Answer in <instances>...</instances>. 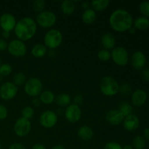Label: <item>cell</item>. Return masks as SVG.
<instances>
[{
  "instance_id": "1",
  "label": "cell",
  "mask_w": 149,
  "mask_h": 149,
  "mask_svg": "<svg viewBox=\"0 0 149 149\" xmlns=\"http://www.w3.org/2000/svg\"><path fill=\"white\" fill-rule=\"evenodd\" d=\"M109 24L116 32L127 31L133 25V19L130 13L124 9H117L111 14Z\"/></svg>"
},
{
  "instance_id": "2",
  "label": "cell",
  "mask_w": 149,
  "mask_h": 149,
  "mask_svg": "<svg viewBox=\"0 0 149 149\" xmlns=\"http://www.w3.org/2000/svg\"><path fill=\"white\" fill-rule=\"evenodd\" d=\"M37 31V24L33 18L24 17L18 20L15 27V34L17 39L22 42H26L31 39L35 36Z\"/></svg>"
},
{
  "instance_id": "3",
  "label": "cell",
  "mask_w": 149,
  "mask_h": 149,
  "mask_svg": "<svg viewBox=\"0 0 149 149\" xmlns=\"http://www.w3.org/2000/svg\"><path fill=\"white\" fill-rule=\"evenodd\" d=\"M100 90L103 95L112 97L119 93V84L113 77L106 76L100 80Z\"/></svg>"
},
{
  "instance_id": "4",
  "label": "cell",
  "mask_w": 149,
  "mask_h": 149,
  "mask_svg": "<svg viewBox=\"0 0 149 149\" xmlns=\"http://www.w3.org/2000/svg\"><path fill=\"white\" fill-rule=\"evenodd\" d=\"M63 34L58 29H52L47 31L44 36L45 46L50 50H54L62 44Z\"/></svg>"
},
{
  "instance_id": "5",
  "label": "cell",
  "mask_w": 149,
  "mask_h": 149,
  "mask_svg": "<svg viewBox=\"0 0 149 149\" xmlns=\"http://www.w3.org/2000/svg\"><path fill=\"white\" fill-rule=\"evenodd\" d=\"M43 84L39 79L32 77L29 79L24 84V92L29 97H39L42 92Z\"/></svg>"
},
{
  "instance_id": "6",
  "label": "cell",
  "mask_w": 149,
  "mask_h": 149,
  "mask_svg": "<svg viewBox=\"0 0 149 149\" xmlns=\"http://www.w3.org/2000/svg\"><path fill=\"white\" fill-rule=\"evenodd\" d=\"M36 24L44 29L52 28L56 23V15L51 11H45L39 13L36 16V20H35Z\"/></svg>"
},
{
  "instance_id": "7",
  "label": "cell",
  "mask_w": 149,
  "mask_h": 149,
  "mask_svg": "<svg viewBox=\"0 0 149 149\" xmlns=\"http://www.w3.org/2000/svg\"><path fill=\"white\" fill-rule=\"evenodd\" d=\"M111 58L116 65L125 66L129 61V54L127 50L123 47H117L111 52Z\"/></svg>"
},
{
  "instance_id": "8",
  "label": "cell",
  "mask_w": 149,
  "mask_h": 149,
  "mask_svg": "<svg viewBox=\"0 0 149 149\" xmlns=\"http://www.w3.org/2000/svg\"><path fill=\"white\" fill-rule=\"evenodd\" d=\"M13 130L17 136L20 138L27 136L31 130V123L30 120L20 117L15 122Z\"/></svg>"
},
{
  "instance_id": "9",
  "label": "cell",
  "mask_w": 149,
  "mask_h": 149,
  "mask_svg": "<svg viewBox=\"0 0 149 149\" xmlns=\"http://www.w3.org/2000/svg\"><path fill=\"white\" fill-rule=\"evenodd\" d=\"M8 52L16 58H22L27 53V47L26 44L19 39L12 40L7 46Z\"/></svg>"
},
{
  "instance_id": "10",
  "label": "cell",
  "mask_w": 149,
  "mask_h": 149,
  "mask_svg": "<svg viewBox=\"0 0 149 149\" xmlns=\"http://www.w3.org/2000/svg\"><path fill=\"white\" fill-rule=\"evenodd\" d=\"M17 93H18V88L14 83L11 81L3 83L0 87V97L6 101L15 98Z\"/></svg>"
},
{
  "instance_id": "11",
  "label": "cell",
  "mask_w": 149,
  "mask_h": 149,
  "mask_svg": "<svg viewBox=\"0 0 149 149\" xmlns=\"http://www.w3.org/2000/svg\"><path fill=\"white\" fill-rule=\"evenodd\" d=\"M58 116L56 112L51 110L44 111L39 116V123L45 129H51L58 123Z\"/></svg>"
},
{
  "instance_id": "12",
  "label": "cell",
  "mask_w": 149,
  "mask_h": 149,
  "mask_svg": "<svg viewBox=\"0 0 149 149\" xmlns=\"http://www.w3.org/2000/svg\"><path fill=\"white\" fill-rule=\"evenodd\" d=\"M64 115L68 122L77 123L81 117V109L80 106H77L74 103H71L65 109Z\"/></svg>"
},
{
  "instance_id": "13",
  "label": "cell",
  "mask_w": 149,
  "mask_h": 149,
  "mask_svg": "<svg viewBox=\"0 0 149 149\" xmlns=\"http://www.w3.org/2000/svg\"><path fill=\"white\" fill-rule=\"evenodd\" d=\"M17 23L15 17L10 13H4L0 17V27L3 31L11 32L14 31L15 27Z\"/></svg>"
},
{
  "instance_id": "14",
  "label": "cell",
  "mask_w": 149,
  "mask_h": 149,
  "mask_svg": "<svg viewBox=\"0 0 149 149\" xmlns=\"http://www.w3.org/2000/svg\"><path fill=\"white\" fill-rule=\"evenodd\" d=\"M125 116L118 109H111L106 115V119L110 125L117 126L123 122Z\"/></svg>"
},
{
  "instance_id": "15",
  "label": "cell",
  "mask_w": 149,
  "mask_h": 149,
  "mask_svg": "<svg viewBox=\"0 0 149 149\" xmlns=\"http://www.w3.org/2000/svg\"><path fill=\"white\" fill-rule=\"evenodd\" d=\"M146 55L141 51H136L131 57V63L136 70L143 69L146 64Z\"/></svg>"
},
{
  "instance_id": "16",
  "label": "cell",
  "mask_w": 149,
  "mask_h": 149,
  "mask_svg": "<svg viewBox=\"0 0 149 149\" xmlns=\"http://www.w3.org/2000/svg\"><path fill=\"white\" fill-rule=\"evenodd\" d=\"M123 127L128 132H133L138 130L140 125V119L136 115L130 114L124 119Z\"/></svg>"
},
{
  "instance_id": "17",
  "label": "cell",
  "mask_w": 149,
  "mask_h": 149,
  "mask_svg": "<svg viewBox=\"0 0 149 149\" xmlns=\"http://www.w3.org/2000/svg\"><path fill=\"white\" fill-rule=\"evenodd\" d=\"M147 93L145 90L138 89L134 91L131 95V101L132 105L136 107H141L147 100Z\"/></svg>"
},
{
  "instance_id": "18",
  "label": "cell",
  "mask_w": 149,
  "mask_h": 149,
  "mask_svg": "<svg viewBox=\"0 0 149 149\" xmlns=\"http://www.w3.org/2000/svg\"><path fill=\"white\" fill-rule=\"evenodd\" d=\"M100 42L104 49L111 50L115 48L116 45V38L112 33H105L102 35Z\"/></svg>"
},
{
  "instance_id": "19",
  "label": "cell",
  "mask_w": 149,
  "mask_h": 149,
  "mask_svg": "<svg viewBox=\"0 0 149 149\" xmlns=\"http://www.w3.org/2000/svg\"><path fill=\"white\" fill-rule=\"evenodd\" d=\"M77 135L79 138L84 141H89L94 136V131L87 125H83L79 128L77 131Z\"/></svg>"
},
{
  "instance_id": "20",
  "label": "cell",
  "mask_w": 149,
  "mask_h": 149,
  "mask_svg": "<svg viewBox=\"0 0 149 149\" xmlns=\"http://www.w3.org/2000/svg\"><path fill=\"white\" fill-rule=\"evenodd\" d=\"M96 18H97L96 12L90 8L84 10L81 15L82 21L87 25H91L94 23V22L96 20Z\"/></svg>"
},
{
  "instance_id": "21",
  "label": "cell",
  "mask_w": 149,
  "mask_h": 149,
  "mask_svg": "<svg viewBox=\"0 0 149 149\" xmlns=\"http://www.w3.org/2000/svg\"><path fill=\"white\" fill-rule=\"evenodd\" d=\"M31 53L33 57L36 58H43L47 53V48L45 46V45L36 44L32 47Z\"/></svg>"
},
{
  "instance_id": "22",
  "label": "cell",
  "mask_w": 149,
  "mask_h": 149,
  "mask_svg": "<svg viewBox=\"0 0 149 149\" xmlns=\"http://www.w3.org/2000/svg\"><path fill=\"white\" fill-rule=\"evenodd\" d=\"M55 102L59 107H67L71 104V97L66 93H61L55 97Z\"/></svg>"
},
{
  "instance_id": "23",
  "label": "cell",
  "mask_w": 149,
  "mask_h": 149,
  "mask_svg": "<svg viewBox=\"0 0 149 149\" xmlns=\"http://www.w3.org/2000/svg\"><path fill=\"white\" fill-rule=\"evenodd\" d=\"M61 9L62 13L65 15H71L74 13L76 10L75 4L71 0L63 1L61 4Z\"/></svg>"
},
{
  "instance_id": "24",
  "label": "cell",
  "mask_w": 149,
  "mask_h": 149,
  "mask_svg": "<svg viewBox=\"0 0 149 149\" xmlns=\"http://www.w3.org/2000/svg\"><path fill=\"white\" fill-rule=\"evenodd\" d=\"M133 26L134 28L138 30H146L149 28V19L143 16L138 17L133 21Z\"/></svg>"
},
{
  "instance_id": "25",
  "label": "cell",
  "mask_w": 149,
  "mask_h": 149,
  "mask_svg": "<svg viewBox=\"0 0 149 149\" xmlns=\"http://www.w3.org/2000/svg\"><path fill=\"white\" fill-rule=\"evenodd\" d=\"M39 97L40 98L42 103H44V104L49 105L55 102V95L50 90L42 91Z\"/></svg>"
},
{
  "instance_id": "26",
  "label": "cell",
  "mask_w": 149,
  "mask_h": 149,
  "mask_svg": "<svg viewBox=\"0 0 149 149\" xmlns=\"http://www.w3.org/2000/svg\"><path fill=\"white\" fill-rule=\"evenodd\" d=\"M110 4L109 0H99V1H93L90 3V5L93 7V10L95 12H101L106 10Z\"/></svg>"
},
{
  "instance_id": "27",
  "label": "cell",
  "mask_w": 149,
  "mask_h": 149,
  "mask_svg": "<svg viewBox=\"0 0 149 149\" xmlns=\"http://www.w3.org/2000/svg\"><path fill=\"white\" fill-rule=\"evenodd\" d=\"M118 110L124 115L125 117L129 116V115L132 114V111H133V107L132 105L130 104L127 101H122L119 103V108Z\"/></svg>"
},
{
  "instance_id": "28",
  "label": "cell",
  "mask_w": 149,
  "mask_h": 149,
  "mask_svg": "<svg viewBox=\"0 0 149 149\" xmlns=\"http://www.w3.org/2000/svg\"><path fill=\"white\" fill-rule=\"evenodd\" d=\"M132 147L134 149H144L146 146V142L143 137L136 136L132 141Z\"/></svg>"
},
{
  "instance_id": "29",
  "label": "cell",
  "mask_w": 149,
  "mask_h": 149,
  "mask_svg": "<svg viewBox=\"0 0 149 149\" xmlns=\"http://www.w3.org/2000/svg\"><path fill=\"white\" fill-rule=\"evenodd\" d=\"M26 81H27L26 77L23 73L18 72L13 76V82L14 83L17 87V86L24 85Z\"/></svg>"
},
{
  "instance_id": "30",
  "label": "cell",
  "mask_w": 149,
  "mask_h": 149,
  "mask_svg": "<svg viewBox=\"0 0 149 149\" xmlns=\"http://www.w3.org/2000/svg\"><path fill=\"white\" fill-rule=\"evenodd\" d=\"M21 117L30 120L34 115V110L31 106H26L21 111Z\"/></svg>"
},
{
  "instance_id": "31",
  "label": "cell",
  "mask_w": 149,
  "mask_h": 149,
  "mask_svg": "<svg viewBox=\"0 0 149 149\" xmlns=\"http://www.w3.org/2000/svg\"><path fill=\"white\" fill-rule=\"evenodd\" d=\"M139 10L143 17H149V1H143L139 4Z\"/></svg>"
},
{
  "instance_id": "32",
  "label": "cell",
  "mask_w": 149,
  "mask_h": 149,
  "mask_svg": "<svg viewBox=\"0 0 149 149\" xmlns=\"http://www.w3.org/2000/svg\"><path fill=\"white\" fill-rule=\"evenodd\" d=\"M46 2L44 0H35L33 2V9L36 13H40L44 11Z\"/></svg>"
},
{
  "instance_id": "33",
  "label": "cell",
  "mask_w": 149,
  "mask_h": 149,
  "mask_svg": "<svg viewBox=\"0 0 149 149\" xmlns=\"http://www.w3.org/2000/svg\"><path fill=\"white\" fill-rule=\"evenodd\" d=\"M97 58L100 61L106 62L111 59V52L110 50H108L106 49H102L97 52Z\"/></svg>"
},
{
  "instance_id": "34",
  "label": "cell",
  "mask_w": 149,
  "mask_h": 149,
  "mask_svg": "<svg viewBox=\"0 0 149 149\" xmlns=\"http://www.w3.org/2000/svg\"><path fill=\"white\" fill-rule=\"evenodd\" d=\"M13 71V67L9 63H4L0 65V74L2 77L9 76Z\"/></svg>"
},
{
  "instance_id": "35",
  "label": "cell",
  "mask_w": 149,
  "mask_h": 149,
  "mask_svg": "<svg viewBox=\"0 0 149 149\" xmlns=\"http://www.w3.org/2000/svg\"><path fill=\"white\" fill-rule=\"evenodd\" d=\"M132 89L130 84H122V85H119V93L121 94L124 95H127L132 93Z\"/></svg>"
},
{
  "instance_id": "36",
  "label": "cell",
  "mask_w": 149,
  "mask_h": 149,
  "mask_svg": "<svg viewBox=\"0 0 149 149\" xmlns=\"http://www.w3.org/2000/svg\"><path fill=\"white\" fill-rule=\"evenodd\" d=\"M103 149H122V146L119 143L110 141L105 144Z\"/></svg>"
},
{
  "instance_id": "37",
  "label": "cell",
  "mask_w": 149,
  "mask_h": 149,
  "mask_svg": "<svg viewBox=\"0 0 149 149\" xmlns=\"http://www.w3.org/2000/svg\"><path fill=\"white\" fill-rule=\"evenodd\" d=\"M8 116V110L2 104H0V120H4Z\"/></svg>"
},
{
  "instance_id": "38",
  "label": "cell",
  "mask_w": 149,
  "mask_h": 149,
  "mask_svg": "<svg viewBox=\"0 0 149 149\" xmlns=\"http://www.w3.org/2000/svg\"><path fill=\"white\" fill-rule=\"evenodd\" d=\"M73 102H74V104L77 105V106H79L80 105H81L84 102V97L82 96V95L81 94H77L73 98Z\"/></svg>"
},
{
  "instance_id": "39",
  "label": "cell",
  "mask_w": 149,
  "mask_h": 149,
  "mask_svg": "<svg viewBox=\"0 0 149 149\" xmlns=\"http://www.w3.org/2000/svg\"><path fill=\"white\" fill-rule=\"evenodd\" d=\"M8 149H26V148L21 143H13L9 146Z\"/></svg>"
},
{
  "instance_id": "40",
  "label": "cell",
  "mask_w": 149,
  "mask_h": 149,
  "mask_svg": "<svg viewBox=\"0 0 149 149\" xmlns=\"http://www.w3.org/2000/svg\"><path fill=\"white\" fill-rule=\"evenodd\" d=\"M31 104L33 105V107H39L42 104V102H41L40 98L39 97H32L31 99Z\"/></svg>"
},
{
  "instance_id": "41",
  "label": "cell",
  "mask_w": 149,
  "mask_h": 149,
  "mask_svg": "<svg viewBox=\"0 0 149 149\" xmlns=\"http://www.w3.org/2000/svg\"><path fill=\"white\" fill-rule=\"evenodd\" d=\"M141 76L146 81H149V68H145L143 70Z\"/></svg>"
},
{
  "instance_id": "42",
  "label": "cell",
  "mask_w": 149,
  "mask_h": 149,
  "mask_svg": "<svg viewBox=\"0 0 149 149\" xmlns=\"http://www.w3.org/2000/svg\"><path fill=\"white\" fill-rule=\"evenodd\" d=\"M8 44L4 39H0V51H4L7 49Z\"/></svg>"
},
{
  "instance_id": "43",
  "label": "cell",
  "mask_w": 149,
  "mask_h": 149,
  "mask_svg": "<svg viewBox=\"0 0 149 149\" xmlns=\"http://www.w3.org/2000/svg\"><path fill=\"white\" fill-rule=\"evenodd\" d=\"M31 149H47L46 147L42 143H37L33 144V146L31 147Z\"/></svg>"
},
{
  "instance_id": "44",
  "label": "cell",
  "mask_w": 149,
  "mask_h": 149,
  "mask_svg": "<svg viewBox=\"0 0 149 149\" xmlns=\"http://www.w3.org/2000/svg\"><path fill=\"white\" fill-rule=\"evenodd\" d=\"M143 138L145 140H148L149 141V127L146 128L143 131Z\"/></svg>"
},
{
  "instance_id": "45",
  "label": "cell",
  "mask_w": 149,
  "mask_h": 149,
  "mask_svg": "<svg viewBox=\"0 0 149 149\" xmlns=\"http://www.w3.org/2000/svg\"><path fill=\"white\" fill-rule=\"evenodd\" d=\"M2 37H3V39H9L10 36V32H7V31H2Z\"/></svg>"
},
{
  "instance_id": "46",
  "label": "cell",
  "mask_w": 149,
  "mask_h": 149,
  "mask_svg": "<svg viewBox=\"0 0 149 149\" xmlns=\"http://www.w3.org/2000/svg\"><path fill=\"white\" fill-rule=\"evenodd\" d=\"M90 4L88 2V1H84V2L82 3V4H81V6H82L83 8L84 9V10L89 9V7H90Z\"/></svg>"
},
{
  "instance_id": "47",
  "label": "cell",
  "mask_w": 149,
  "mask_h": 149,
  "mask_svg": "<svg viewBox=\"0 0 149 149\" xmlns=\"http://www.w3.org/2000/svg\"><path fill=\"white\" fill-rule=\"evenodd\" d=\"M64 112H65V110H63V108L59 107V109H58V111H57L56 113H57V115H62V114H63Z\"/></svg>"
},
{
  "instance_id": "48",
  "label": "cell",
  "mask_w": 149,
  "mask_h": 149,
  "mask_svg": "<svg viewBox=\"0 0 149 149\" xmlns=\"http://www.w3.org/2000/svg\"><path fill=\"white\" fill-rule=\"evenodd\" d=\"M51 149H65L62 145H55Z\"/></svg>"
},
{
  "instance_id": "49",
  "label": "cell",
  "mask_w": 149,
  "mask_h": 149,
  "mask_svg": "<svg viewBox=\"0 0 149 149\" xmlns=\"http://www.w3.org/2000/svg\"><path fill=\"white\" fill-rule=\"evenodd\" d=\"M128 31H129L130 33H132V34H133V33H135V31H136V29H135L134 27H131L130 29L128 30Z\"/></svg>"
},
{
  "instance_id": "50",
  "label": "cell",
  "mask_w": 149,
  "mask_h": 149,
  "mask_svg": "<svg viewBox=\"0 0 149 149\" xmlns=\"http://www.w3.org/2000/svg\"><path fill=\"white\" fill-rule=\"evenodd\" d=\"M122 149H134L132 145H125V146L122 147Z\"/></svg>"
},
{
  "instance_id": "51",
  "label": "cell",
  "mask_w": 149,
  "mask_h": 149,
  "mask_svg": "<svg viewBox=\"0 0 149 149\" xmlns=\"http://www.w3.org/2000/svg\"><path fill=\"white\" fill-rule=\"evenodd\" d=\"M2 76H1V74H0V81H1V80H2Z\"/></svg>"
},
{
  "instance_id": "52",
  "label": "cell",
  "mask_w": 149,
  "mask_h": 149,
  "mask_svg": "<svg viewBox=\"0 0 149 149\" xmlns=\"http://www.w3.org/2000/svg\"><path fill=\"white\" fill-rule=\"evenodd\" d=\"M1 65V58H0V65Z\"/></svg>"
},
{
  "instance_id": "53",
  "label": "cell",
  "mask_w": 149,
  "mask_h": 149,
  "mask_svg": "<svg viewBox=\"0 0 149 149\" xmlns=\"http://www.w3.org/2000/svg\"><path fill=\"white\" fill-rule=\"evenodd\" d=\"M1 148V143H0V149Z\"/></svg>"
}]
</instances>
